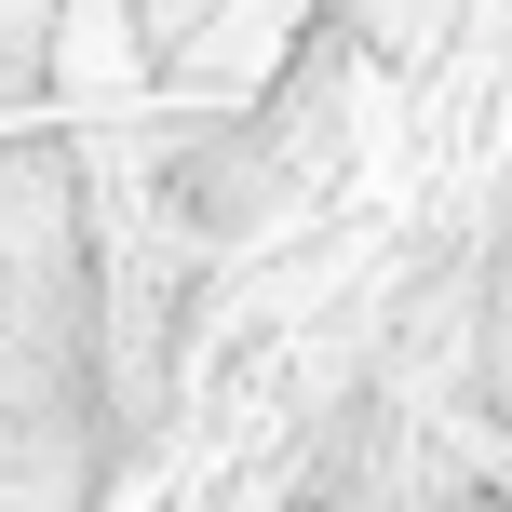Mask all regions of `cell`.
Returning <instances> with one entry per match:
<instances>
[{
    "mask_svg": "<svg viewBox=\"0 0 512 512\" xmlns=\"http://www.w3.org/2000/svg\"><path fill=\"white\" fill-rule=\"evenodd\" d=\"M108 14H122V41L149 54V68H176V54H189V41H216L243 0H108Z\"/></svg>",
    "mask_w": 512,
    "mask_h": 512,
    "instance_id": "cell-1",
    "label": "cell"
}]
</instances>
